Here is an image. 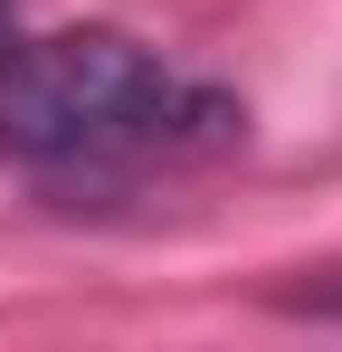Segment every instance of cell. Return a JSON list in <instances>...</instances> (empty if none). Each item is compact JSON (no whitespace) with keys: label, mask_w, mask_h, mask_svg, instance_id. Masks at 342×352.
I'll return each mask as SVG.
<instances>
[{"label":"cell","mask_w":342,"mask_h":352,"mask_svg":"<svg viewBox=\"0 0 342 352\" xmlns=\"http://www.w3.org/2000/svg\"><path fill=\"white\" fill-rule=\"evenodd\" d=\"M238 96L171 76L124 29H57V38H0V153L38 172H95V162H190L238 143Z\"/></svg>","instance_id":"6da1fadb"},{"label":"cell","mask_w":342,"mask_h":352,"mask_svg":"<svg viewBox=\"0 0 342 352\" xmlns=\"http://www.w3.org/2000/svg\"><path fill=\"white\" fill-rule=\"evenodd\" d=\"M0 38H10V0H0Z\"/></svg>","instance_id":"7a4b0ae2"}]
</instances>
